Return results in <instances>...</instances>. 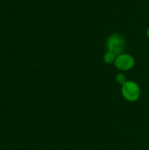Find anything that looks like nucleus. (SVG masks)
Returning <instances> with one entry per match:
<instances>
[{"label":"nucleus","instance_id":"obj_2","mask_svg":"<svg viewBox=\"0 0 149 150\" xmlns=\"http://www.w3.org/2000/svg\"><path fill=\"white\" fill-rule=\"evenodd\" d=\"M126 39L124 36L119 33H112L108 36L105 42V49L106 51L112 52L116 55H119L124 53L126 48Z\"/></svg>","mask_w":149,"mask_h":150},{"label":"nucleus","instance_id":"obj_3","mask_svg":"<svg viewBox=\"0 0 149 150\" xmlns=\"http://www.w3.org/2000/svg\"><path fill=\"white\" fill-rule=\"evenodd\" d=\"M113 65L119 72H123V73L127 72L134 68L135 59L131 54L124 52V53L117 55Z\"/></svg>","mask_w":149,"mask_h":150},{"label":"nucleus","instance_id":"obj_5","mask_svg":"<svg viewBox=\"0 0 149 150\" xmlns=\"http://www.w3.org/2000/svg\"><path fill=\"white\" fill-rule=\"evenodd\" d=\"M127 80H128V79L126 78V76L123 72L118 73V74L116 75V76H115V81H116V83H117L118 84L121 85V86H122Z\"/></svg>","mask_w":149,"mask_h":150},{"label":"nucleus","instance_id":"obj_1","mask_svg":"<svg viewBox=\"0 0 149 150\" xmlns=\"http://www.w3.org/2000/svg\"><path fill=\"white\" fill-rule=\"evenodd\" d=\"M121 95L123 98L129 103L138 101L141 95V90L139 83L134 80H127L121 86Z\"/></svg>","mask_w":149,"mask_h":150},{"label":"nucleus","instance_id":"obj_4","mask_svg":"<svg viewBox=\"0 0 149 150\" xmlns=\"http://www.w3.org/2000/svg\"><path fill=\"white\" fill-rule=\"evenodd\" d=\"M116 57H117V55L115 54L109 52V51H106L103 55V61L105 64H108V65L114 64Z\"/></svg>","mask_w":149,"mask_h":150},{"label":"nucleus","instance_id":"obj_6","mask_svg":"<svg viewBox=\"0 0 149 150\" xmlns=\"http://www.w3.org/2000/svg\"><path fill=\"white\" fill-rule=\"evenodd\" d=\"M146 35H147V37L149 39V26L147 28V30H146Z\"/></svg>","mask_w":149,"mask_h":150}]
</instances>
